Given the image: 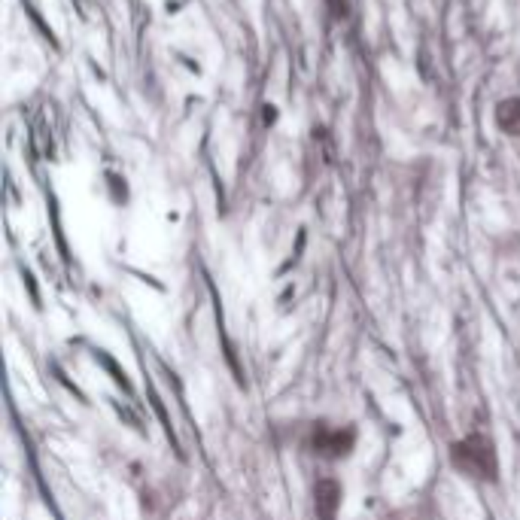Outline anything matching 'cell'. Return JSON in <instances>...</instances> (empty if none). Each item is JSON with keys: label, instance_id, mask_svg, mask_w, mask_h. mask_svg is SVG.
<instances>
[{"label": "cell", "instance_id": "277c9868", "mask_svg": "<svg viewBox=\"0 0 520 520\" xmlns=\"http://www.w3.org/2000/svg\"><path fill=\"white\" fill-rule=\"evenodd\" d=\"M496 122L499 128H502L505 134H514V137H520V98H508L496 107Z\"/></svg>", "mask_w": 520, "mask_h": 520}, {"label": "cell", "instance_id": "6da1fadb", "mask_svg": "<svg viewBox=\"0 0 520 520\" xmlns=\"http://www.w3.org/2000/svg\"><path fill=\"white\" fill-rule=\"evenodd\" d=\"M450 462L459 475H466L481 484H493L499 481V454L493 438L484 432H471V435L459 438L450 445Z\"/></svg>", "mask_w": 520, "mask_h": 520}, {"label": "cell", "instance_id": "3957f363", "mask_svg": "<svg viewBox=\"0 0 520 520\" xmlns=\"http://www.w3.org/2000/svg\"><path fill=\"white\" fill-rule=\"evenodd\" d=\"M341 499H344V487L341 481L335 478H320L314 484V514L316 520H335L341 512Z\"/></svg>", "mask_w": 520, "mask_h": 520}, {"label": "cell", "instance_id": "7a4b0ae2", "mask_svg": "<svg viewBox=\"0 0 520 520\" xmlns=\"http://www.w3.org/2000/svg\"><path fill=\"white\" fill-rule=\"evenodd\" d=\"M307 447L316 457L326 459H344L353 454L356 447V429L353 426H329V423H316L307 438Z\"/></svg>", "mask_w": 520, "mask_h": 520}]
</instances>
